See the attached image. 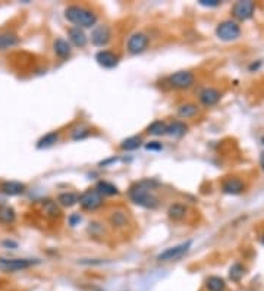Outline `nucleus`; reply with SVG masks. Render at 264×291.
Returning a JSON list of instances; mask_svg holds the SVG:
<instances>
[{
    "label": "nucleus",
    "mask_w": 264,
    "mask_h": 291,
    "mask_svg": "<svg viewBox=\"0 0 264 291\" xmlns=\"http://www.w3.org/2000/svg\"><path fill=\"white\" fill-rule=\"evenodd\" d=\"M65 18L70 24L76 25V28H91L97 24V15L91 9L78 5L68 6L65 11Z\"/></svg>",
    "instance_id": "obj_1"
},
{
    "label": "nucleus",
    "mask_w": 264,
    "mask_h": 291,
    "mask_svg": "<svg viewBox=\"0 0 264 291\" xmlns=\"http://www.w3.org/2000/svg\"><path fill=\"white\" fill-rule=\"evenodd\" d=\"M128 194H129V199L135 205H138L144 209L153 211L158 206V199L150 191V187H145L144 182H140V184H135L134 187H131Z\"/></svg>",
    "instance_id": "obj_2"
},
{
    "label": "nucleus",
    "mask_w": 264,
    "mask_h": 291,
    "mask_svg": "<svg viewBox=\"0 0 264 291\" xmlns=\"http://www.w3.org/2000/svg\"><path fill=\"white\" fill-rule=\"evenodd\" d=\"M191 246H193V241L188 240L185 243H181V244H176L173 247H169V249H166V250H163L161 253L157 254V260L158 262H173V260H178V259L184 257L190 252Z\"/></svg>",
    "instance_id": "obj_3"
},
{
    "label": "nucleus",
    "mask_w": 264,
    "mask_h": 291,
    "mask_svg": "<svg viewBox=\"0 0 264 291\" xmlns=\"http://www.w3.org/2000/svg\"><path fill=\"white\" fill-rule=\"evenodd\" d=\"M216 36L222 40V41H233L238 40L241 36V27L236 21L228 19L223 21L217 25L216 28Z\"/></svg>",
    "instance_id": "obj_4"
},
{
    "label": "nucleus",
    "mask_w": 264,
    "mask_h": 291,
    "mask_svg": "<svg viewBox=\"0 0 264 291\" xmlns=\"http://www.w3.org/2000/svg\"><path fill=\"white\" fill-rule=\"evenodd\" d=\"M167 82L172 88L176 90H187L194 85L195 82V75L191 71H178L173 72L169 78Z\"/></svg>",
    "instance_id": "obj_5"
},
{
    "label": "nucleus",
    "mask_w": 264,
    "mask_h": 291,
    "mask_svg": "<svg viewBox=\"0 0 264 291\" xmlns=\"http://www.w3.org/2000/svg\"><path fill=\"white\" fill-rule=\"evenodd\" d=\"M78 203L81 205V208L84 211H96L103 205V196L96 188L87 190L79 196Z\"/></svg>",
    "instance_id": "obj_6"
},
{
    "label": "nucleus",
    "mask_w": 264,
    "mask_h": 291,
    "mask_svg": "<svg viewBox=\"0 0 264 291\" xmlns=\"http://www.w3.org/2000/svg\"><path fill=\"white\" fill-rule=\"evenodd\" d=\"M255 12V3L251 0H241L232 6V15L238 21H248Z\"/></svg>",
    "instance_id": "obj_7"
},
{
    "label": "nucleus",
    "mask_w": 264,
    "mask_h": 291,
    "mask_svg": "<svg viewBox=\"0 0 264 291\" xmlns=\"http://www.w3.org/2000/svg\"><path fill=\"white\" fill-rule=\"evenodd\" d=\"M148 36L144 33H134L126 43V49L131 55H141L148 47Z\"/></svg>",
    "instance_id": "obj_8"
},
{
    "label": "nucleus",
    "mask_w": 264,
    "mask_h": 291,
    "mask_svg": "<svg viewBox=\"0 0 264 291\" xmlns=\"http://www.w3.org/2000/svg\"><path fill=\"white\" fill-rule=\"evenodd\" d=\"M38 260L33 259H6V257H0V268L5 271H24L28 269L34 265H38Z\"/></svg>",
    "instance_id": "obj_9"
},
{
    "label": "nucleus",
    "mask_w": 264,
    "mask_h": 291,
    "mask_svg": "<svg viewBox=\"0 0 264 291\" xmlns=\"http://www.w3.org/2000/svg\"><path fill=\"white\" fill-rule=\"evenodd\" d=\"M222 99V91L214 88V87H204L200 94H198V100L203 106L206 108H210V106H214L220 102Z\"/></svg>",
    "instance_id": "obj_10"
},
{
    "label": "nucleus",
    "mask_w": 264,
    "mask_h": 291,
    "mask_svg": "<svg viewBox=\"0 0 264 291\" xmlns=\"http://www.w3.org/2000/svg\"><path fill=\"white\" fill-rule=\"evenodd\" d=\"M110 39H112V33L107 25H97L91 33V41L97 47H105L106 44H109Z\"/></svg>",
    "instance_id": "obj_11"
},
{
    "label": "nucleus",
    "mask_w": 264,
    "mask_h": 291,
    "mask_svg": "<svg viewBox=\"0 0 264 291\" xmlns=\"http://www.w3.org/2000/svg\"><path fill=\"white\" fill-rule=\"evenodd\" d=\"M222 191L225 194H230V196H238V194L245 191V184L241 178L233 176V178H229L223 182Z\"/></svg>",
    "instance_id": "obj_12"
},
{
    "label": "nucleus",
    "mask_w": 264,
    "mask_h": 291,
    "mask_svg": "<svg viewBox=\"0 0 264 291\" xmlns=\"http://www.w3.org/2000/svg\"><path fill=\"white\" fill-rule=\"evenodd\" d=\"M96 60H97V63L100 66H103L106 69H112V68H115L119 63V56L115 55L110 50H100L96 55Z\"/></svg>",
    "instance_id": "obj_13"
},
{
    "label": "nucleus",
    "mask_w": 264,
    "mask_h": 291,
    "mask_svg": "<svg viewBox=\"0 0 264 291\" xmlns=\"http://www.w3.org/2000/svg\"><path fill=\"white\" fill-rule=\"evenodd\" d=\"M25 184L19 181H5L0 184V191L6 196H19V194L25 193Z\"/></svg>",
    "instance_id": "obj_14"
},
{
    "label": "nucleus",
    "mask_w": 264,
    "mask_h": 291,
    "mask_svg": "<svg viewBox=\"0 0 264 291\" xmlns=\"http://www.w3.org/2000/svg\"><path fill=\"white\" fill-rule=\"evenodd\" d=\"M68 36H69V40H70V43H72L75 47H79V49H82V47H85V46H87V41H88V39H87L85 33H84L81 28H76V27H72V28H69V30H68Z\"/></svg>",
    "instance_id": "obj_15"
},
{
    "label": "nucleus",
    "mask_w": 264,
    "mask_h": 291,
    "mask_svg": "<svg viewBox=\"0 0 264 291\" xmlns=\"http://www.w3.org/2000/svg\"><path fill=\"white\" fill-rule=\"evenodd\" d=\"M53 50H54L56 56L60 58V59H66L72 53L70 44L65 39H56L54 43H53Z\"/></svg>",
    "instance_id": "obj_16"
},
{
    "label": "nucleus",
    "mask_w": 264,
    "mask_h": 291,
    "mask_svg": "<svg viewBox=\"0 0 264 291\" xmlns=\"http://www.w3.org/2000/svg\"><path fill=\"white\" fill-rule=\"evenodd\" d=\"M187 206L182 203H172L167 209V216L172 221H182L187 215Z\"/></svg>",
    "instance_id": "obj_17"
},
{
    "label": "nucleus",
    "mask_w": 264,
    "mask_h": 291,
    "mask_svg": "<svg viewBox=\"0 0 264 291\" xmlns=\"http://www.w3.org/2000/svg\"><path fill=\"white\" fill-rule=\"evenodd\" d=\"M188 131V125L182 121H175L172 124L167 125L166 128V136H172V137H182L185 136Z\"/></svg>",
    "instance_id": "obj_18"
},
{
    "label": "nucleus",
    "mask_w": 264,
    "mask_h": 291,
    "mask_svg": "<svg viewBox=\"0 0 264 291\" xmlns=\"http://www.w3.org/2000/svg\"><path fill=\"white\" fill-rule=\"evenodd\" d=\"M206 288L209 291H225L226 290V281L222 276L211 275L206 279Z\"/></svg>",
    "instance_id": "obj_19"
},
{
    "label": "nucleus",
    "mask_w": 264,
    "mask_h": 291,
    "mask_svg": "<svg viewBox=\"0 0 264 291\" xmlns=\"http://www.w3.org/2000/svg\"><path fill=\"white\" fill-rule=\"evenodd\" d=\"M198 115V106L194 103H185L178 108V116L182 119H191Z\"/></svg>",
    "instance_id": "obj_20"
},
{
    "label": "nucleus",
    "mask_w": 264,
    "mask_h": 291,
    "mask_svg": "<svg viewBox=\"0 0 264 291\" xmlns=\"http://www.w3.org/2000/svg\"><path fill=\"white\" fill-rule=\"evenodd\" d=\"M79 200V196L76 193H72V191H66V193H60L57 196V203L65 206V208H70L73 205H76Z\"/></svg>",
    "instance_id": "obj_21"
},
{
    "label": "nucleus",
    "mask_w": 264,
    "mask_h": 291,
    "mask_svg": "<svg viewBox=\"0 0 264 291\" xmlns=\"http://www.w3.org/2000/svg\"><path fill=\"white\" fill-rule=\"evenodd\" d=\"M245 272H246V268H245L242 263L236 262V263H233V265L229 268V279H230L232 282H239V281L244 278Z\"/></svg>",
    "instance_id": "obj_22"
},
{
    "label": "nucleus",
    "mask_w": 264,
    "mask_h": 291,
    "mask_svg": "<svg viewBox=\"0 0 264 291\" xmlns=\"http://www.w3.org/2000/svg\"><path fill=\"white\" fill-rule=\"evenodd\" d=\"M17 219V213L12 208L9 206H0V224H5V225H9V224H14Z\"/></svg>",
    "instance_id": "obj_23"
},
{
    "label": "nucleus",
    "mask_w": 264,
    "mask_h": 291,
    "mask_svg": "<svg viewBox=\"0 0 264 291\" xmlns=\"http://www.w3.org/2000/svg\"><path fill=\"white\" fill-rule=\"evenodd\" d=\"M96 190L102 194V196H115V194L119 193V190L107 181H99L96 185Z\"/></svg>",
    "instance_id": "obj_24"
},
{
    "label": "nucleus",
    "mask_w": 264,
    "mask_h": 291,
    "mask_svg": "<svg viewBox=\"0 0 264 291\" xmlns=\"http://www.w3.org/2000/svg\"><path fill=\"white\" fill-rule=\"evenodd\" d=\"M141 144H142V138L138 137V136H134V137L123 140L121 143V149L125 150V152H132V150H137L138 147H141Z\"/></svg>",
    "instance_id": "obj_25"
},
{
    "label": "nucleus",
    "mask_w": 264,
    "mask_h": 291,
    "mask_svg": "<svg viewBox=\"0 0 264 291\" xmlns=\"http://www.w3.org/2000/svg\"><path fill=\"white\" fill-rule=\"evenodd\" d=\"M57 140H59V133L52 131V133L46 134L44 137H41V138L38 140L37 147H38V149H47V147H52Z\"/></svg>",
    "instance_id": "obj_26"
},
{
    "label": "nucleus",
    "mask_w": 264,
    "mask_h": 291,
    "mask_svg": "<svg viewBox=\"0 0 264 291\" xmlns=\"http://www.w3.org/2000/svg\"><path fill=\"white\" fill-rule=\"evenodd\" d=\"M166 128H167V124L164 121H154L148 128H147V133L150 136H166Z\"/></svg>",
    "instance_id": "obj_27"
},
{
    "label": "nucleus",
    "mask_w": 264,
    "mask_h": 291,
    "mask_svg": "<svg viewBox=\"0 0 264 291\" xmlns=\"http://www.w3.org/2000/svg\"><path fill=\"white\" fill-rule=\"evenodd\" d=\"M109 221H110V225H112L113 228H123V227H126V224H128L126 215H125L123 212H113V213L110 215Z\"/></svg>",
    "instance_id": "obj_28"
},
{
    "label": "nucleus",
    "mask_w": 264,
    "mask_h": 291,
    "mask_svg": "<svg viewBox=\"0 0 264 291\" xmlns=\"http://www.w3.org/2000/svg\"><path fill=\"white\" fill-rule=\"evenodd\" d=\"M18 43V39L17 36L14 34H3L0 36V49H8V47H12Z\"/></svg>",
    "instance_id": "obj_29"
},
{
    "label": "nucleus",
    "mask_w": 264,
    "mask_h": 291,
    "mask_svg": "<svg viewBox=\"0 0 264 291\" xmlns=\"http://www.w3.org/2000/svg\"><path fill=\"white\" fill-rule=\"evenodd\" d=\"M44 213H46L47 216H50V218H56V216L60 215V209L57 208V205H56L54 202L47 200V202L44 203Z\"/></svg>",
    "instance_id": "obj_30"
},
{
    "label": "nucleus",
    "mask_w": 264,
    "mask_h": 291,
    "mask_svg": "<svg viewBox=\"0 0 264 291\" xmlns=\"http://www.w3.org/2000/svg\"><path fill=\"white\" fill-rule=\"evenodd\" d=\"M198 3H200L201 6H207V8H216V6L220 5L219 0H200Z\"/></svg>",
    "instance_id": "obj_31"
},
{
    "label": "nucleus",
    "mask_w": 264,
    "mask_h": 291,
    "mask_svg": "<svg viewBox=\"0 0 264 291\" xmlns=\"http://www.w3.org/2000/svg\"><path fill=\"white\" fill-rule=\"evenodd\" d=\"M145 149H147V150H161L163 146H161V143H158V141H151V143H148V144L145 146Z\"/></svg>",
    "instance_id": "obj_32"
},
{
    "label": "nucleus",
    "mask_w": 264,
    "mask_h": 291,
    "mask_svg": "<svg viewBox=\"0 0 264 291\" xmlns=\"http://www.w3.org/2000/svg\"><path fill=\"white\" fill-rule=\"evenodd\" d=\"M79 221H81V216H79V215H72V216L69 218V222H70L72 227H75L76 222H79Z\"/></svg>",
    "instance_id": "obj_33"
},
{
    "label": "nucleus",
    "mask_w": 264,
    "mask_h": 291,
    "mask_svg": "<svg viewBox=\"0 0 264 291\" xmlns=\"http://www.w3.org/2000/svg\"><path fill=\"white\" fill-rule=\"evenodd\" d=\"M260 65H261V62H260V60H258L257 63H255V62H254V63H251V65H249V71L258 69V68H260Z\"/></svg>",
    "instance_id": "obj_34"
},
{
    "label": "nucleus",
    "mask_w": 264,
    "mask_h": 291,
    "mask_svg": "<svg viewBox=\"0 0 264 291\" xmlns=\"http://www.w3.org/2000/svg\"><path fill=\"white\" fill-rule=\"evenodd\" d=\"M260 165H261V169L264 171V152L260 153Z\"/></svg>",
    "instance_id": "obj_35"
},
{
    "label": "nucleus",
    "mask_w": 264,
    "mask_h": 291,
    "mask_svg": "<svg viewBox=\"0 0 264 291\" xmlns=\"http://www.w3.org/2000/svg\"><path fill=\"white\" fill-rule=\"evenodd\" d=\"M3 246H6V247H17V243H12V241H5V243H3Z\"/></svg>",
    "instance_id": "obj_36"
},
{
    "label": "nucleus",
    "mask_w": 264,
    "mask_h": 291,
    "mask_svg": "<svg viewBox=\"0 0 264 291\" xmlns=\"http://www.w3.org/2000/svg\"><path fill=\"white\" fill-rule=\"evenodd\" d=\"M261 243H263V246H264V233H263V235H261Z\"/></svg>",
    "instance_id": "obj_37"
},
{
    "label": "nucleus",
    "mask_w": 264,
    "mask_h": 291,
    "mask_svg": "<svg viewBox=\"0 0 264 291\" xmlns=\"http://www.w3.org/2000/svg\"><path fill=\"white\" fill-rule=\"evenodd\" d=\"M261 143H263V146H264V137L261 138Z\"/></svg>",
    "instance_id": "obj_38"
}]
</instances>
